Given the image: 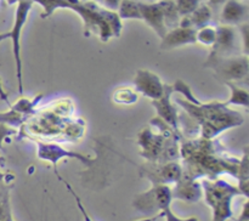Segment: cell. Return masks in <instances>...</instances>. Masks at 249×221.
Masks as SVG:
<instances>
[{
  "label": "cell",
  "mask_w": 249,
  "mask_h": 221,
  "mask_svg": "<svg viewBox=\"0 0 249 221\" xmlns=\"http://www.w3.org/2000/svg\"><path fill=\"white\" fill-rule=\"evenodd\" d=\"M118 17L121 19L136 18L141 19L140 10H139L138 2L134 0H122L118 7Z\"/></svg>",
  "instance_id": "cell-20"
},
{
  "label": "cell",
  "mask_w": 249,
  "mask_h": 221,
  "mask_svg": "<svg viewBox=\"0 0 249 221\" xmlns=\"http://www.w3.org/2000/svg\"><path fill=\"white\" fill-rule=\"evenodd\" d=\"M173 87L174 91H179L185 96V100L177 99V103L186 111L190 118L198 124L203 138L213 140L219 134L242 125L245 121L240 112L229 108L224 102L213 101L203 103L197 100L189 85L182 80H177Z\"/></svg>",
  "instance_id": "cell-2"
},
{
  "label": "cell",
  "mask_w": 249,
  "mask_h": 221,
  "mask_svg": "<svg viewBox=\"0 0 249 221\" xmlns=\"http://www.w3.org/2000/svg\"><path fill=\"white\" fill-rule=\"evenodd\" d=\"M238 46L236 44V32L231 26H221L216 29V39L213 44V50L207 61L214 58L231 57L236 56Z\"/></svg>",
  "instance_id": "cell-10"
},
{
  "label": "cell",
  "mask_w": 249,
  "mask_h": 221,
  "mask_svg": "<svg viewBox=\"0 0 249 221\" xmlns=\"http://www.w3.org/2000/svg\"><path fill=\"white\" fill-rule=\"evenodd\" d=\"M196 39L197 41H201L204 45L213 46V44L215 43L216 39V29L212 28V27L209 26L203 27V28H201L199 31H197Z\"/></svg>",
  "instance_id": "cell-24"
},
{
  "label": "cell",
  "mask_w": 249,
  "mask_h": 221,
  "mask_svg": "<svg viewBox=\"0 0 249 221\" xmlns=\"http://www.w3.org/2000/svg\"><path fill=\"white\" fill-rule=\"evenodd\" d=\"M38 143V158H40L41 160H48V162L53 163V167L56 169V165L60 162L62 158H73V159L80 160L84 164L90 165L95 162L92 158L87 157V155L82 154V153L78 152H71V151L65 150V148L60 147L56 143H46L41 142L39 140H34Z\"/></svg>",
  "instance_id": "cell-12"
},
{
  "label": "cell",
  "mask_w": 249,
  "mask_h": 221,
  "mask_svg": "<svg viewBox=\"0 0 249 221\" xmlns=\"http://www.w3.org/2000/svg\"><path fill=\"white\" fill-rule=\"evenodd\" d=\"M160 10L163 12V18H164V24L168 28H177L179 27L180 23V15L178 12L177 5H175L174 0H160L158 1Z\"/></svg>",
  "instance_id": "cell-17"
},
{
  "label": "cell",
  "mask_w": 249,
  "mask_h": 221,
  "mask_svg": "<svg viewBox=\"0 0 249 221\" xmlns=\"http://www.w3.org/2000/svg\"><path fill=\"white\" fill-rule=\"evenodd\" d=\"M139 10H140L141 19L146 22L150 27H152L153 31L163 38L167 34L168 29L164 24V18H163V12L158 2H138Z\"/></svg>",
  "instance_id": "cell-14"
},
{
  "label": "cell",
  "mask_w": 249,
  "mask_h": 221,
  "mask_svg": "<svg viewBox=\"0 0 249 221\" xmlns=\"http://www.w3.org/2000/svg\"><path fill=\"white\" fill-rule=\"evenodd\" d=\"M248 33H249V28H248V23L245 22V23L241 26V34L243 36V51H245V55L248 56Z\"/></svg>",
  "instance_id": "cell-29"
},
{
  "label": "cell",
  "mask_w": 249,
  "mask_h": 221,
  "mask_svg": "<svg viewBox=\"0 0 249 221\" xmlns=\"http://www.w3.org/2000/svg\"><path fill=\"white\" fill-rule=\"evenodd\" d=\"M197 31L194 28H182V27H177L172 31L167 32L162 38L160 43V49L163 50H170V49L179 48V46L187 45V44H195Z\"/></svg>",
  "instance_id": "cell-15"
},
{
  "label": "cell",
  "mask_w": 249,
  "mask_h": 221,
  "mask_svg": "<svg viewBox=\"0 0 249 221\" xmlns=\"http://www.w3.org/2000/svg\"><path fill=\"white\" fill-rule=\"evenodd\" d=\"M7 221H14V220H12V219H10V220H7Z\"/></svg>",
  "instance_id": "cell-35"
},
{
  "label": "cell",
  "mask_w": 249,
  "mask_h": 221,
  "mask_svg": "<svg viewBox=\"0 0 249 221\" xmlns=\"http://www.w3.org/2000/svg\"><path fill=\"white\" fill-rule=\"evenodd\" d=\"M224 84L228 85V87L231 91V96L229 97L228 101H225L224 103L226 106H230V104H237V106H243L245 108H248L249 106V94L248 90L246 87H242L237 83L232 82H226Z\"/></svg>",
  "instance_id": "cell-18"
},
{
  "label": "cell",
  "mask_w": 249,
  "mask_h": 221,
  "mask_svg": "<svg viewBox=\"0 0 249 221\" xmlns=\"http://www.w3.org/2000/svg\"><path fill=\"white\" fill-rule=\"evenodd\" d=\"M160 216H164L165 221H199L196 216H192V218H187V219H181L178 218L174 213L172 211V209L168 208L165 210L160 211Z\"/></svg>",
  "instance_id": "cell-27"
},
{
  "label": "cell",
  "mask_w": 249,
  "mask_h": 221,
  "mask_svg": "<svg viewBox=\"0 0 249 221\" xmlns=\"http://www.w3.org/2000/svg\"><path fill=\"white\" fill-rule=\"evenodd\" d=\"M55 174H56V176H57V179L60 180V181H62L63 184H65V186L67 187L68 191H70L71 193H72L73 198H74V199H75V202H77V205H78V208H79V210H80V213H82V215H83V218H84V220H85V221H92V220H91V218H90V216H89V214H88V211L85 210V208H84V205H83L82 201H80L79 196H78V194L75 193L74 191H73V188H72V186H71V185H70V182L66 181V180H63V179H62V176H61V175L58 174L57 169H55ZM158 218H160V214H157V215L153 216V218H150V219H143V220H139V221H155V220H157Z\"/></svg>",
  "instance_id": "cell-22"
},
{
  "label": "cell",
  "mask_w": 249,
  "mask_h": 221,
  "mask_svg": "<svg viewBox=\"0 0 249 221\" xmlns=\"http://www.w3.org/2000/svg\"><path fill=\"white\" fill-rule=\"evenodd\" d=\"M32 0H19L18 6L16 10V17H15L14 27L7 33L0 34V41L5 39H12L14 44V55L16 61V74L17 82H18V91L19 94H23V82H22V62H21V45H19V39H21V32L23 29L24 23L28 17L29 10H31Z\"/></svg>",
  "instance_id": "cell-7"
},
{
  "label": "cell",
  "mask_w": 249,
  "mask_h": 221,
  "mask_svg": "<svg viewBox=\"0 0 249 221\" xmlns=\"http://www.w3.org/2000/svg\"><path fill=\"white\" fill-rule=\"evenodd\" d=\"M139 100V94L130 87H121L113 94V101L119 104H133Z\"/></svg>",
  "instance_id": "cell-21"
},
{
  "label": "cell",
  "mask_w": 249,
  "mask_h": 221,
  "mask_svg": "<svg viewBox=\"0 0 249 221\" xmlns=\"http://www.w3.org/2000/svg\"><path fill=\"white\" fill-rule=\"evenodd\" d=\"M248 16V7L238 0H228L221 11L220 19L225 26L238 24L246 21Z\"/></svg>",
  "instance_id": "cell-16"
},
{
  "label": "cell",
  "mask_w": 249,
  "mask_h": 221,
  "mask_svg": "<svg viewBox=\"0 0 249 221\" xmlns=\"http://www.w3.org/2000/svg\"><path fill=\"white\" fill-rule=\"evenodd\" d=\"M201 186L207 204L213 209V221H226L232 218V199L242 194L238 186H233L220 179H203Z\"/></svg>",
  "instance_id": "cell-4"
},
{
  "label": "cell",
  "mask_w": 249,
  "mask_h": 221,
  "mask_svg": "<svg viewBox=\"0 0 249 221\" xmlns=\"http://www.w3.org/2000/svg\"><path fill=\"white\" fill-rule=\"evenodd\" d=\"M6 193H9V189H7V187L4 186V184L0 181V198H1V197H4Z\"/></svg>",
  "instance_id": "cell-33"
},
{
  "label": "cell",
  "mask_w": 249,
  "mask_h": 221,
  "mask_svg": "<svg viewBox=\"0 0 249 221\" xmlns=\"http://www.w3.org/2000/svg\"><path fill=\"white\" fill-rule=\"evenodd\" d=\"M11 218V211H10L9 203V193L5 194L0 198V221H7Z\"/></svg>",
  "instance_id": "cell-26"
},
{
  "label": "cell",
  "mask_w": 249,
  "mask_h": 221,
  "mask_svg": "<svg viewBox=\"0 0 249 221\" xmlns=\"http://www.w3.org/2000/svg\"><path fill=\"white\" fill-rule=\"evenodd\" d=\"M180 17L189 16L198 7L199 0H174Z\"/></svg>",
  "instance_id": "cell-25"
},
{
  "label": "cell",
  "mask_w": 249,
  "mask_h": 221,
  "mask_svg": "<svg viewBox=\"0 0 249 221\" xmlns=\"http://www.w3.org/2000/svg\"><path fill=\"white\" fill-rule=\"evenodd\" d=\"M174 92V87L170 84H164V92H163L162 97L158 100H153L151 101V104L155 107L156 112H157L158 118L162 119L165 124L172 126L174 130L180 131L179 123H180V116L178 109L175 108L174 104L172 103V94Z\"/></svg>",
  "instance_id": "cell-11"
},
{
  "label": "cell",
  "mask_w": 249,
  "mask_h": 221,
  "mask_svg": "<svg viewBox=\"0 0 249 221\" xmlns=\"http://www.w3.org/2000/svg\"><path fill=\"white\" fill-rule=\"evenodd\" d=\"M121 1L122 0H102L101 2L105 5L104 9L114 12L116 10H118L119 5H121Z\"/></svg>",
  "instance_id": "cell-30"
},
{
  "label": "cell",
  "mask_w": 249,
  "mask_h": 221,
  "mask_svg": "<svg viewBox=\"0 0 249 221\" xmlns=\"http://www.w3.org/2000/svg\"><path fill=\"white\" fill-rule=\"evenodd\" d=\"M204 67L212 68L215 73L216 79L223 83H246L248 82L249 74V60L247 55L231 56V57L214 58L206 61Z\"/></svg>",
  "instance_id": "cell-5"
},
{
  "label": "cell",
  "mask_w": 249,
  "mask_h": 221,
  "mask_svg": "<svg viewBox=\"0 0 249 221\" xmlns=\"http://www.w3.org/2000/svg\"><path fill=\"white\" fill-rule=\"evenodd\" d=\"M228 0H209V5L208 6L212 9H218V6L223 5L224 2H226Z\"/></svg>",
  "instance_id": "cell-32"
},
{
  "label": "cell",
  "mask_w": 249,
  "mask_h": 221,
  "mask_svg": "<svg viewBox=\"0 0 249 221\" xmlns=\"http://www.w3.org/2000/svg\"><path fill=\"white\" fill-rule=\"evenodd\" d=\"M174 188H172L173 198L180 199V201L189 202V203H196L202 197V186L201 181L189 177L187 175L182 174L180 180L175 182Z\"/></svg>",
  "instance_id": "cell-13"
},
{
  "label": "cell",
  "mask_w": 249,
  "mask_h": 221,
  "mask_svg": "<svg viewBox=\"0 0 249 221\" xmlns=\"http://www.w3.org/2000/svg\"><path fill=\"white\" fill-rule=\"evenodd\" d=\"M0 100H1V101H4V102H6L7 106H9V107L11 106V103H10V101H9V96H7V92L5 91L4 86H2L1 78H0Z\"/></svg>",
  "instance_id": "cell-31"
},
{
  "label": "cell",
  "mask_w": 249,
  "mask_h": 221,
  "mask_svg": "<svg viewBox=\"0 0 249 221\" xmlns=\"http://www.w3.org/2000/svg\"><path fill=\"white\" fill-rule=\"evenodd\" d=\"M172 199V188L168 185H152L148 191L134 198L133 206L139 213L152 215L170 208Z\"/></svg>",
  "instance_id": "cell-6"
},
{
  "label": "cell",
  "mask_w": 249,
  "mask_h": 221,
  "mask_svg": "<svg viewBox=\"0 0 249 221\" xmlns=\"http://www.w3.org/2000/svg\"><path fill=\"white\" fill-rule=\"evenodd\" d=\"M0 159H2V158H0ZM1 160H0V164H1ZM4 177H5V175L4 174H1V172H0V181H2V180H4Z\"/></svg>",
  "instance_id": "cell-34"
},
{
  "label": "cell",
  "mask_w": 249,
  "mask_h": 221,
  "mask_svg": "<svg viewBox=\"0 0 249 221\" xmlns=\"http://www.w3.org/2000/svg\"><path fill=\"white\" fill-rule=\"evenodd\" d=\"M190 22H191L192 28H203V27L208 26L209 21L212 18V10L208 5H198L196 10L189 15Z\"/></svg>",
  "instance_id": "cell-19"
},
{
  "label": "cell",
  "mask_w": 249,
  "mask_h": 221,
  "mask_svg": "<svg viewBox=\"0 0 249 221\" xmlns=\"http://www.w3.org/2000/svg\"><path fill=\"white\" fill-rule=\"evenodd\" d=\"M14 134H16V130H15V129L9 128V126L5 125V124L0 123V150L2 148V142H4L5 138L14 135Z\"/></svg>",
  "instance_id": "cell-28"
},
{
  "label": "cell",
  "mask_w": 249,
  "mask_h": 221,
  "mask_svg": "<svg viewBox=\"0 0 249 221\" xmlns=\"http://www.w3.org/2000/svg\"><path fill=\"white\" fill-rule=\"evenodd\" d=\"M96 1H102V0H96Z\"/></svg>",
  "instance_id": "cell-36"
},
{
  "label": "cell",
  "mask_w": 249,
  "mask_h": 221,
  "mask_svg": "<svg viewBox=\"0 0 249 221\" xmlns=\"http://www.w3.org/2000/svg\"><path fill=\"white\" fill-rule=\"evenodd\" d=\"M32 1L38 2L39 5L44 7V14L41 17H49L56 9L58 7H66L71 9V0H32Z\"/></svg>",
  "instance_id": "cell-23"
},
{
  "label": "cell",
  "mask_w": 249,
  "mask_h": 221,
  "mask_svg": "<svg viewBox=\"0 0 249 221\" xmlns=\"http://www.w3.org/2000/svg\"><path fill=\"white\" fill-rule=\"evenodd\" d=\"M181 158L184 162L182 174L191 179L215 180L221 174H230L238 179L241 159L229 154L219 141L203 137L182 141L180 143Z\"/></svg>",
  "instance_id": "cell-1"
},
{
  "label": "cell",
  "mask_w": 249,
  "mask_h": 221,
  "mask_svg": "<svg viewBox=\"0 0 249 221\" xmlns=\"http://www.w3.org/2000/svg\"><path fill=\"white\" fill-rule=\"evenodd\" d=\"M133 84L135 86L134 90L138 94L148 97L151 101L162 97L163 92H164V83H162L157 74L147 69L136 70Z\"/></svg>",
  "instance_id": "cell-9"
},
{
  "label": "cell",
  "mask_w": 249,
  "mask_h": 221,
  "mask_svg": "<svg viewBox=\"0 0 249 221\" xmlns=\"http://www.w3.org/2000/svg\"><path fill=\"white\" fill-rule=\"evenodd\" d=\"M140 175L152 182V185L175 184L182 176V165L179 162L152 163L140 167Z\"/></svg>",
  "instance_id": "cell-8"
},
{
  "label": "cell",
  "mask_w": 249,
  "mask_h": 221,
  "mask_svg": "<svg viewBox=\"0 0 249 221\" xmlns=\"http://www.w3.org/2000/svg\"><path fill=\"white\" fill-rule=\"evenodd\" d=\"M151 125L157 128L160 133H152L150 128L139 133L138 143L141 148V157L152 163L179 162L181 143L180 131L174 130L158 117L151 119Z\"/></svg>",
  "instance_id": "cell-3"
}]
</instances>
